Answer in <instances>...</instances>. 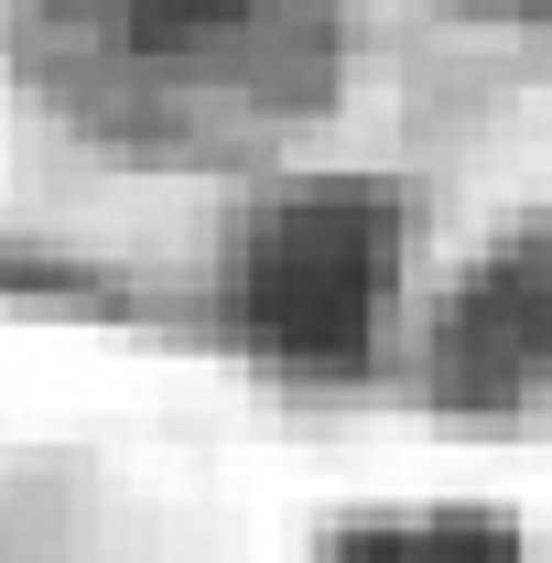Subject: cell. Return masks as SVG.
Returning a JSON list of instances; mask_svg holds the SVG:
<instances>
[{"label":"cell","instance_id":"1","mask_svg":"<svg viewBox=\"0 0 552 563\" xmlns=\"http://www.w3.org/2000/svg\"><path fill=\"white\" fill-rule=\"evenodd\" d=\"M379 282H390V228L368 207H346V196L292 207L272 228V250H261V303L281 314L292 347H357Z\"/></svg>","mask_w":552,"mask_h":563}]
</instances>
